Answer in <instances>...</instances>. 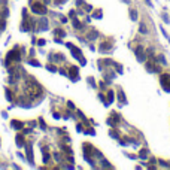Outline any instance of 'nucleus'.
<instances>
[{"label":"nucleus","mask_w":170,"mask_h":170,"mask_svg":"<svg viewBox=\"0 0 170 170\" xmlns=\"http://www.w3.org/2000/svg\"><path fill=\"white\" fill-rule=\"evenodd\" d=\"M24 91H25V94H27L31 100H34V99H37L39 96H42V87H40L36 81H33V79H27V81H25V84H24Z\"/></svg>","instance_id":"nucleus-1"},{"label":"nucleus","mask_w":170,"mask_h":170,"mask_svg":"<svg viewBox=\"0 0 170 170\" xmlns=\"http://www.w3.org/2000/svg\"><path fill=\"white\" fill-rule=\"evenodd\" d=\"M30 3H31V10H33L34 13H37V15H45V13L48 12V9L45 7V4H42V3H39V1H34V0H31Z\"/></svg>","instance_id":"nucleus-2"},{"label":"nucleus","mask_w":170,"mask_h":170,"mask_svg":"<svg viewBox=\"0 0 170 170\" xmlns=\"http://www.w3.org/2000/svg\"><path fill=\"white\" fill-rule=\"evenodd\" d=\"M67 45V48L72 51V54H73V57L75 58H78L79 61H81V64H85L87 61H85V58H82V52H81V49L79 48H76V46H73L72 43H66Z\"/></svg>","instance_id":"nucleus-3"},{"label":"nucleus","mask_w":170,"mask_h":170,"mask_svg":"<svg viewBox=\"0 0 170 170\" xmlns=\"http://www.w3.org/2000/svg\"><path fill=\"white\" fill-rule=\"evenodd\" d=\"M19 60H21L19 51H18V48H15V49L9 51V54H7V58H6V66H9L12 61H19Z\"/></svg>","instance_id":"nucleus-4"},{"label":"nucleus","mask_w":170,"mask_h":170,"mask_svg":"<svg viewBox=\"0 0 170 170\" xmlns=\"http://www.w3.org/2000/svg\"><path fill=\"white\" fill-rule=\"evenodd\" d=\"M160 82H161V87H163L167 93H170V75L163 73L161 78H160Z\"/></svg>","instance_id":"nucleus-5"},{"label":"nucleus","mask_w":170,"mask_h":170,"mask_svg":"<svg viewBox=\"0 0 170 170\" xmlns=\"http://www.w3.org/2000/svg\"><path fill=\"white\" fill-rule=\"evenodd\" d=\"M24 146H25V151H27V160H28V163L30 164H34V160H33V149H31V143L30 142H27V143H24Z\"/></svg>","instance_id":"nucleus-6"},{"label":"nucleus","mask_w":170,"mask_h":170,"mask_svg":"<svg viewBox=\"0 0 170 170\" xmlns=\"http://www.w3.org/2000/svg\"><path fill=\"white\" fill-rule=\"evenodd\" d=\"M36 27H37V30H39V31H46V30H48V19H45V18L37 19Z\"/></svg>","instance_id":"nucleus-7"},{"label":"nucleus","mask_w":170,"mask_h":170,"mask_svg":"<svg viewBox=\"0 0 170 170\" xmlns=\"http://www.w3.org/2000/svg\"><path fill=\"white\" fill-rule=\"evenodd\" d=\"M69 76L72 78V81H78L79 79V70L76 66H72L70 70H69Z\"/></svg>","instance_id":"nucleus-8"},{"label":"nucleus","mask_w":170,"mask_h":170,"mask_svg":"<svg viewBox=\"0 0 170 170\" xmlns=\"http://www.w3.org/2000/svg\"><path fill=\"white\" fill-rule=\"evenodd\" d=\"M136 57L139 61H145V52H143V46H137L136 48Z\"/></svg>","instance_id":"nucleus-9"},{"label":"nucleus","mask_w":170,"mask_h":170,"mask_svg":"<svg viewBox=\"0 0 170 170\" xmlns=\"http://www.w3.org/2000/svg\"><path fill=\"white\" fill-rule=\"evenodd\" d=\"M118 121H119V116H118L116 113H112L111 118H108V124H109V125H115Z\"/></svg>","instance_id":"nucleus-10"},{"label":"nucleus","mask_w":170,"mask_h":170,"mask_svg":"<svg viewBox=\"0 0 170 170\" xmlns=\"http://www.w3.org/2000/svg\"><path fill=\"white\" fill-rule=\"evenodd\" d=\"M118 99H119V105H125V103H127V99H125V94H124L122 90H119V93H118Z\"/></svg>","instance_id":"nucleus-11"},{"label":"nucleus","mask_w":170,"mask_h":170,"mask_svg":"<svg viewBox=\"0 0 170 170\" xmlns=\"http://www.w3.org/2000/svg\"><path fill=\"white\" fill-rule=\"evenodd\" d=\"M97 36H99V33H97L96 30H91V31L87 34V39H90V40H94V39H97Z\"/></svg>","instance_id":"nucleus-12"},{"label":"nucleus","mask_w":170,"mask_h":170,"mask_svg":"<svg viewBox=\"0 0 170 170\" xmlns=\"http://www.w3.org/2000/svg\"><path fill=\"white\" fill-rule=\"evenodd\" d=\"M10 125H12L13 128H16V130H19V128H22V125H24V124H22L21 121H16V119H13V121L10 122Z\"/></svg>","instance_id":"nucleus-13"},{"label":"nucleus","mask_w":170,"mask_h":170,"mask_svg":"<svg viewBox=\"0 0 170 170\" xmlns=\"http://www.w3.org/2000/svg\"><path fill=\"white\" fill-rule=\"evenodd\" d=\"M109 49H111V45H109L108 42H105V43L100 45V51H102V52H106V51H109Z\"/></svg>","instance_id":"nucleus-14"},{"label":"nucleus","mask_w":170,"mask_h":170,"mask_svg":"<svg viewBox=\"0 0 170 170\" xmlns=\"http://www.w3.org/2000/svg\"><path fill=\"white\" fill-rule=\"evenodd\" d=\"M146 66H148V70H149V72H157V70H158V67H155L154 63H151V61H148Z\"/></svg>","instance_id":"nucleus-15"},{"label":"nucleus","mask_w":170,"mask_h":170,"mask_svg":"<svg viewBox=\"0 0 170 170\" xmlns=\"http://www.w3.org/2000/svg\"><path fill=\"white\" fill-rule=\"evenodd\" d=\"M15 139H16V145H18V146H24V140H22V136H21V134H18Z\"/></svg>","instance_id":"nucleus-16"},{"label":"nucleus","mask_w":170,"mask_h":170,"mask_svg":"<svg viewBox=\"0 0 170 170\" xmlns=\"http://www.w3.org/2000/svg\"><path fill=\"white\" fill-rule=\"evenodd\" d=\"M49 161V154H48V149L43 148V163H48Z\"/></svg>","instance_id":"nucleus-17"},{"label":"nucleus","mask_w":170,"mask_h":170,"mask_svg":"<svg viewBox=\"0 0 170 170\" xmlns=\"http://www.w3.org/2000/svg\"><path fill=\"white\" fill-rule=\"evenodd\" d=\"M130 16H131L133 21H136V19H137V10H136V9H131V10H130Z\"/></svg>","instance_id":"nucleus-18"},{"label":"nucleus","mask_w":170,"mask_h":170,"mask_svg":"<svg viewBox=\"0 0 170 170\" xmlns=\"http://www.w3.org/2000/svg\"><path fill=\"white\" fill-rule=\"evenodd\" d=\"M73 27H75V28H79V30L82 28V24H81V22H79L75 16H73Z\"/></svg>","instance_id":"nucleus-19"},{"label":"nucleus","mask_w":170,"mask_h":170,"mask_svg":"<svg viewBox=\"0 0 170 170\" xmlns=\"http://www.w3.org/2000/svg\"><path fill=\"white\" fill-rule=\"evenodd\" d=\"M113 102V91H108V105Z\"/></svg>","instance_id":"nucleus-20"},{"label":"nucleus","mask_w":170,"mask_h":170,"mask_svg":"<svg viewBox=\"0 0 170 170\" xmlns=\"http://www.w3.org/2000/svg\"><path fill=\"white\" fill-rule=\"evenodd\" d=\"M139 157H140L142 160H145V158L148 157V151H146V149H142V151H140V154H139Z\"/></svg>","instance_id":"nucleus-21"},{"label":"nucleus","mask_w":170,"mask_h":170,"mask_svg":"<svg viewBox=\"0 0 170 170\" xmlns=\"http://www.w3.org/2000/svg\"><path fill=\"white\" fill-rule=\"evenodd\" d=\"M140 33H143V34H146V33H148V28H146V25H145V24H140Z\"/></svg>","instance_id":"nucleus-22"},{"label":"nucleus","mask_w":170,"mask_h":170,"mask_svg":"<svg viewBox=\"0 0 170 170\" xmlns=\"http://www.w3.org/2000/svg\"><path fill=\"white\" fill-rule=\"evenodd\" d=\"M55 34H57V36L64 37V36H66V31H63V30H60V28H58V30H55Z\"/></svg>","instance_id":"nucleus-23"},{"label":"nucleus","mask_w":170,"mask_h":170,"mask_svg":"<svg viewBox=\"0 0 170 170\" xmlns=\"http://www.w3.org/2000/svg\"><path fill=\"white\" fill-rule=\"evenodd\" d=\"M28 63H30V64H31V66H36V67H40V63H39V61H37V60H30V61H28Z\"/></svg>","instance_id":"nucleus-24"},{"label":"nucleus","mask_w":170,"mask_h":170,"mask_svg":"<svg viewBox=\"0 0 170 170\" xmlns=\"http://www.w3.org/2000/svg\"><path fill=\"white\" fill-rule=\"evenodd\" d=\"M6 99H7L9 102H12V93H10L9 90H6Z\"/></svg>","instance_id":"nucleus-25"},{"label":"nucleus","mask_w":170,"mask_h":170,"mask_svg":"<svg viewBox=\"0 0 170 170\" xmlns=\"http://www.w3.org/2000/svg\"><path fill=\"white\" fill-rule=\"evenodd\" d=\"M109 134H111V136H112L113 139H118V134H116V131H113V130H111V131H109Z\"/></svg>","instance_id":"nucleus-26"},{"label":"nucleus","mask_w":170,"mask_h":170,"mask_svg":"<svg viewBox=\"0 0 170 170\" xmlns=\"http://www.w3.org/2000/svg\"><path fill=\"white\" fill-rule=\"evenodd\" d=\"M102 15H103V13H102V10H99V12H94V16H96V18H102Z\"/></svg>","instance_id":"nucleus-27"},{"label":"nucleus","mask_w":170,"mask_h":170,"mask_svg":"<svg viewBox=\"0 0 170 170\" xmlns=\"http://www.w3.org/2000/svg\"><path fill=\"white\" fill-rule=\"evenodd\" d=\"M46 69H48V70H51V72H57V69H55L54 66H49V64H48V67H46Z\"/></svg>","instance_id":"nucleus-28"},{"label":"nucleus","mask_w":170,"mask_h":170,"mask_svg":"<svg viewBox=\"0 0 170 170\" xmlns=\"http://www.w3.org/2000/svg\"><path fill=\"white\" fill-rule=\"evenodd\" d=\"M37 45H39V46H43V45H45V40H43V39L37 40Z\"/></svg>","instance_id":"nucleus-29"},{"label":"nucleus","mask_w":170,"mask_h":170,"mask_svg":"<svg viewBox=\"0 0 170 170\" xmlns=\"http://www.w3.org/2000/svg\"><path fill=\"white\" fill-rule=\"evenodd\" d=\"M84 7H85V10H87V12H90V10H91V6H90V4H85Z\"/></svg>","instance_id":"nucleus-30"},{"label":"nucleus","mask_w":170,"mask_h":170,"mask_svg":"<svg viewBox=\"0 0 170 170\" xmlns=\"http://www.w3.org/2000/svg\"><path fill=\"white\" fill-rule=\"evenodd\" d=\"M103 167H112V166H111V164H108V161H105V160H103Z\"/></svg>","instance_id":"nucleus-31"},{"label":"nucleus","mask_w":170,"mask_h":170,"mask_svg":"<svg viewBox=\"0 0 170 170\" xmlns=\"http://www.w3.org/2000/svg\"><path fill=\"white\" fill-rule=\"evenodd\" d=\"M163 18H164V21H166V22H169V18H167V15H166V13L163 15Z\"/></svg>","instance_id":"nucleus-32"},{"label":"nucleus","mask_w":170,"mask_h":170,"mask_svg":"<svg viewBox=\"0 0 170 170\" xmlns=\"http://www.w3.org/2000/svg\"><path fill=\"white\" fill-rule=\"evenodd\" d=\"M146 3H148V6H152V3H151V0H145Z\"/></svg>","instance_id":"nucleus-33"}]
</instances>
